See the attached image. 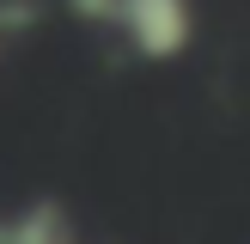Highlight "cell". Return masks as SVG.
Instances as JSON below:
<instances>
[{"label":"cell","mask_w":250,"mask_h":244,"mask_svg":"<svg viewBox=\"0 0 250 244\" xmlns=\"http://www.w3.org/2000/svg\"><path fill=\"white\" fill-rule=\"evenodd\" d=\"M110 19L122 24V37H128L134 49H141L146 61H171L189 49V0H116L110 6Z\"/></svg>","instance_id":"1"},{"label":"cell","mask_w":250,"mask_h":244,"mask_svg":"<svg viewBox=\"0 0 250 244\" xmlns=\"http://www.w3.org/2000/svg\"><path fill=\"white\" fill-rule=\"evenodd\" d=\"M6 244H73V232L61 220V207L37 202V207H24V214L6 220Z\"/></svg>","instance_id":"2"}]
</instances>
